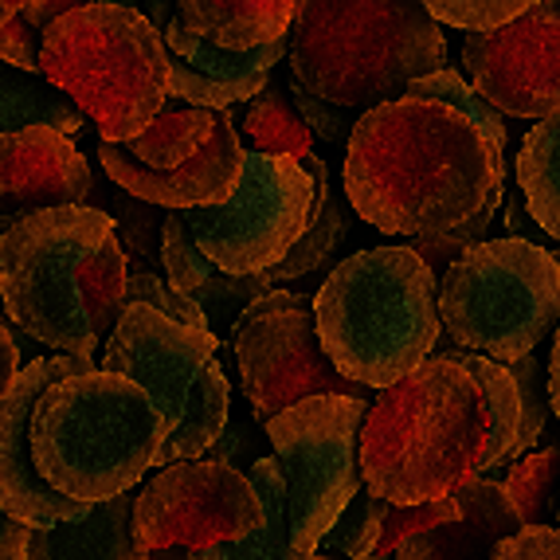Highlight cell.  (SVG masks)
<instances>
[{"instance_id": "obj_13", "label": "cell", "mask_w": 560, "mask_h": 560, "mask_svg": "<svg viewBox=\"0 0 560 560\" xmlns=\"http://www.w3.org/2000/svg\"><path fill=\"white\" fill-rule=\"evenodd\" d=\"M262 522V505L247 475L224 463H173L133 494V537L145 549L205 552L240 541Z\"/></svg>"}, {"instance_id": "obj_33", "label": "cell", "mask_w": 560, "mask_h": 560, "mask_svg": "<svg viewBox=\"0 0 560 560\" xmlns=\"http://www.w3.org/2000/svg\"><path fill=\"white\" fill-rule=\"evenodd\" d=\"M384 505H388L384 498H373L361 490V494L341 510V517L329 525L326 537H322L314 552H318V557H326V552H346L349 560H364L376 545V529H381Z\"/></svg>"}, {"instance_id": "obj_44", "label": "cell", "mask_w": 560, "mask_h": 560, "mask_svg": "<svg viewBox=\"0 0 560 560\" xmlns=\"http://www.w3.org/2000/svg\"><path fill=\"white\" fill-rule=\"evenodd\" d=\"M133 9L150 20L158 32H165L168 24H173V9H177V0H133Z\"/></svg>"}, {"instance_id": "obj_23", "label": "cell", "mask_w": 560, "mask_h": 560, "mask_svg": "<svg viewBox=\"0 0 560 560\" xmlns=\"http://www.w3.org/2000/svg\"><path fill=\"white\" fill-rule=\"evenodd\" d=\"M517 188L549 240H560V118L537 121L522 141L517 153Z\"/></svg>"}, {"instance_id": "obj_39", "label": "cell", "mask_w": 560, "mask_h": 560, "mask_svg": "<svg viewBox=\"0 0 560 560\" xmlns=\"http://www.w3.org/2000/svg\"><path fill=\"white\" fill-rule=\"evenodd\" d=\"M0 63L24 75H39V32H32L20 16L0 24Z\"/></svg>"}, {"instance_id": "obj_49", "label": "cell", "mask_w": 560, "mask_h": 560, "mask_svg": "<svg viewBox=\"0 0 560 560\" xmlns=\"http://www.w3.org/2000/svg\"><path fill=\"white\" fill-rule=\"evenodd\" d=\"M364 560H393V557H364Z\"/></svg>"}, {"instance_id": "obj_1", "label": "cell", "mask_w": 560, "mask_h": 560, "mask_svg": "<svg viewBox=\"0 0 560 560\" xmlns=\"http://www.w3.org/2000/svg\"><path fill=\"white\" fill-rule=\"evenodd\" d=\"M341 180L349 205L376 232L440 240L498 208L505 153L467 114L396 98L353 121Z\"/></svg>"}, {"instance_id": "obj_18", "label": "cell", "mask_w": 560, "mask_h": 560, "mask_svg": "<svg viewBox=\"0 0 560 560\" xmlns=\"http://www.w3.org/2000/svg\"><path fill=\"white\" fill-rule=\"evenodd\" d=\"M458 514L451 522L423 529L393 552V560H490V552L522 529L514 505L505 502L502 482L470 478L455 490Z\"/></svg>"}, {"instance_id": "obj_16", "label": "cell", "mask_w": 560, "mask_h": 560, "mask_svg": "<svg viewBox=\"0 0 560 560\" xmlns=\"http://www.w3.org/2000/svg\"><path fill=\"white\" fill-rule=\"evenodd\" d=\"M98 161L106 177L126 188L138 205L188 212V208H215L232 197L243 165V145L232 114H215L212 133L197 150V158H188L177 168H145L126 153V145H110V141L98 145Z\"/></svg>"}, {"instance_id": "obj_22", "label": "cell", "mask_w": 560, "mask_h": 560, "mask_svg": "<svg viewBox=\"0 0 560 560\" xmlns=\"http://www.w3.org/2000/svg\"><path fill=\"white\" fill-rule=\"evenodd\" d=\"M161 39H165V56L180 59L188 71H197V75L215 79V83H228V86H247V91H255V94L271 83V67L287 59V36L267 47H255V51H224V47L205 44V39L192 36L185 24L173 20V24L161 32Z\"/></svg>"}, {"instance_id": "obj_34", "label": "cell", "mask_w": 560, "mask_h": 560, "mask_svg": "<svg viewBox=\"0 0 560 560\" xmlns=\"http://www.w3.org/2000/svg\"><path fill=\"white\" fill-rule=\"evenodd\" d=\"M416 4L435 24H451L458 32H494L537 9L541 0H416Z\"/></svg>"}, {"instance_id": "obj_30", "label": "cell", "mask_w": 560, "mask_h": 560, "mask_svg": "<svg viewBox=\"0 0 560 560\" xmlns=\"http://www.w3.org/2000/svg\"><path fill=\"white\" fill-rule=\"evenodd\" d=\"M404 98H423V103H443V106H451V110L467 114V118L475 121V126H482V130L490 133V141H494V145L502 153H505V145H510V133H505V118L494 110V106H486L482 98H478V94L467 86V79H458V71H451V67H443V71H435V75L416 79V83H408Z\"/></svg>"}, {"instance_id": "obj_3", "label": "cell", "mask_w": 560, "mask_h": 560, "mask_svg": "<svg viewBox=\"0 0 560 560\" xmlns=\"http://www.w3.org/2000/svg\"><path fill=\"white\" fill-rule=\"evenodd\" d=\"M490 420L478 384L447 353H431L364 411L357 458L364 494L393 505L451 498L486 475Z\"/></svg>"}, {"instance_id": "obj_17", "label": "cell", "mask_w": 560, "mask_h": 560, "mask_svg": "<svg viewBox=\"0 0 560 560\" xmlns=\"http://www.w3.org/2000/svg\"><path fill=\"white\" fill-rule=\"evenodd\" d=\"M91 165L75 138L56 130H16L0 138V215L47 212V208H83L91 197Z\"/></svg>"}, {"instance_id": "obj_31", "label": "cell", "mask_w": 560, "mask_h": 560, "mask_svg": "<svg viewBox=\"0 0 560 560\" xmlns=\"http://www.w3.org/2000/svg\"><path fill=\"white\" fill-rule=\"evenodd\" d=\"M126 306H145L153 310V314H161L165 322H177V326L185 329H197V334H208L205 326V314H200L192 302L185 299V294H177V290L168 287L161 275H153L145 262H130L126 259V287H121V310Z\"/></svg>"}, {"instance_id": "obj_4", "label": "cell", "mask_w": 560, "mask_h": 560, "mask_svg": "<svg viewBox=\"0 0 560 560\" xmlns=\"http://www.w3.org/2000/svg\"><path fill=\"white\" fill-rule=\"evenodd\" d=\"M290 83L337 110H373L447 67L443 28L416 0H299Z\"/></svg>"}, {"instance_id": "obj_15", "label": "cell", "mask_w": 560, "mask_h": 560, "mask_svg": "<svg viewBox=\"0 0 560 560\" xmlns=\"http://www.w3.org/2000/svg\"><path fill=\"white\" fill-rule=\"evenodd\" d=\"M91 369H98V364L83 361V357H39V361L24 364L9 393L0 396V514H9L24 529H51V525L79 522L91 510V505L56 494L36 475L28 447L32 411H36L39 396L63 376L91 373Z\"/></svg>"}, {"instance_id": "obj_40", "label": "cell", "mask_w": 560, "mask_h": 560, "mask_svg": "<svg viewBox=\"0 0 560 560\" xmlns=\"http://www.w3.org/2000/svg\"><path fill=\"white\" fill-rule=\"evenodd\" d=\"M83 4H91V0H44V4H32V9L16 12V16L24 20L32 32H44L51 20H59V16H67V12L83 9Z\"/></svg>"}, {"instance_id": "obj_27", "label": "cell", "mask_w": 560, "mask_h": 560, "mask_svg": "<svg viewBox=\"0 0 560 560\" xmlns=\"http://www.w3.org/2000/svg\"><path fill=\"white\" fill-rule=\"evenodd\" d=\"M243 130L255 141V153L267 158H306L314 153V133L302 126V118L290 106L287 91L279 86H262L247 110H243Z\"/></svg>"}, {"instance_id": "obj_20", "label": "cell", "mask_w": 560, "mask_h": 560, "mask_svg": "<svg viewBox=\"0 0 560 560\" xmlns=\"http://www.w3.org/2000/svg\"><path fill=\"white\" fill-rule=\"evenodd\" d=\"M299 0H177L173 20L224 51H255L287 36Z\"/></svg>"}, {"instance_id": "obj_26", "label": "cell", "mask_w": 560, "mask_h": 560, "mask_svg": "<svg viewBox=\"0 0 560 560\" xmlns=\"http://www.w3.org/2000/svg\"><path fill=\"white\" fill-rule=\"evenodd\" d=\"M212 110L161 106V114L150 121V130H141L133 141H126V153L145 168H177L188 158H197V150L212 133Z\"/></svg>"}, {"instance_id": "obj_19", "label": "cell", "mask_w": 560, "mask_h": 560, "mask_svg": "<svg viewBox=\"0 0 560 560\" xmlns=\"http://www.w3.org/2000/svg\"><path fill=\"white\" fill-rule=\"evenodd\" d=\"M145 545L133 537V490L98 502L79 522L28 529L24 560H145Z\"/></svg>"}, {"instance_id": "obj_7", "label": "cell", "mask_w": 560, "mask_h": 560, "mask_svg": "<svg viewBox=\"0 0 560 560\" xmlns=\"http://www.w3.org/2000/svg\"><path fill=\"white\" fill-rule=\"evenodd\" d=\"M39 79L75 103L103 141L126 145L168 98L165 39L138 9L83 4L39 32Z\"/></svg>"}, {"instance_id": "obj_43", "label": "cell", "mask_w": 560, "mask_h": 560, "mask_svg": "<svg viewBox=\"0 0 560 560\" xmlns=\"http://www.w3.org/2000/svg\"><path fill=\"white\" fill-rule=\"evenodd\" d=\"M545 376H549V411L552 420L560 416V337H549V364H545Z\"/></svg>"}, {"instance_id": "obj_45", "label": "cell", "mask_w": 560, "mask_h": 560, "mask_svg": "<svg viewBox=\"0 0 560 560\" xmlns=\"http://www.w3.org/2000/svg\"><path fill=\"white\" fill-rule=\"evenodd\" d=\"M145 560H192V552L173 545V549H150L145 552Z\"/></svg>"}, {"instance_id": "obj_24", "label": "cell", "mask_w": 560, "mask_h": 560, "mask_svg": "<svg viewBox=\"0 0 560 560\" xmlns=\"http://www.w3.org/2000/svg\"><path fill=\"white\" fill-rule=\"evenodd\" d=\"M32 126L75 138L83 130V114L39 75H24V71H12V67L0 63V138L16 130H32Z\"/></svg>"}, {"instance_id": "obj_10", "label": "cell", "mask_w": 560, "mask_h": 560, "mask_svg": "<svg viewBox=\"0 0 560 560\" xmlns=\"http://www.w3.org/2000/svg\"><path fill=\"white\" fill-rule=\"evenodd\" d=\"M369 404L349 396H310L267 420V440L282 475L290 541L314 552L329 525L361 494L357 440Z\"/></svg>"}, {"instance_id": "obj_50", "label": "cell", "mask_w": 560, "mask_h": 560, "mask_svg": "<svg viewBox=\"0 0 560 560\" xmlns=\"http://www.w3.org/2000/svg\"><path fill=\"white\" fill-rule=\"evenodd\" d=\"M4 20H9V16H4V12H0V24H4Z\"/></svg>"}, {"instance_id": "obj_25", "label": "cell", "mask_w": 560, "mask_h": 560, "mask_svg": "<svg viewBox=\"0 0 560 560\" xmlns=\"http://www.w3.org/2000/svg\"><path fill=\"white\" fill-rule=\"evenodd\" d=\"M455 364H463L470 381L478 384L486 404V420H490V443H486V470L510 467V451L517 443V428H522V408H517V388L514 376L505 364H494L490 357L463 353V349H447ZM486 478V475H482Z\"/></svg>"}, {"instance_id": "obj_46", "label": "cell", "mask_w": 560, "mask_h": 560, "mask_svg": "<svg viewBox=\"0 0 560 560\" xmlns=\"http://www.w3.org/2000/svg\"><path fill=\"white\" fill-rule=\"evenodd\" d=\"M505 220H510V228H514V235H522L525 212H522V200H517V197H510V212H505Z\"/></svg>"}, {"instance_id": "obj_11", "label": "cell", "mask_w": 560, "mask_h": 560, "mask_svg": "<svg viewBox=\"0 0 560 560\" xmlns=\"http://www.w3.org/2000/svg\"><path fill=\"white\" fill-rule=\"evenodd\" d=\"M177 215L215 271H271L310 224V177L294 158L243 150L232 197L215 208H188Z\"/></svg>"}, {"instance_id": "obj_2", "label": "cell", "mask_w": 560, "mask_h": 560, "mask_svg": "<svg viewBox=\"0 0 560 560\" xmlns=\"http://www.w3.org/2000/svg\"><path fill=\"white\" fill-rule=\"evenodd\" d=\"M126 247L98 208H47L0 235V302L9 322L59 357L94 361L121 318Z\"/></svg>"}, {"instance_id": "obj_21", "label": "cell", "mask_w": 560, "mask_h": 560, "mask_svg": "<svg viewBox=\"0 0 560 560\" xmlns=\"http://www.w3.org/2000/svg\"><path fill=\"white\" fill-rule=\"evenodd\" d=\"M247 482L255 486L262 505V522L240 541L212 545L205 552H192V560H314V552H302L290 541L287 498H282V475L275 458H255L247 470Z\"/></svg>"}, {"instance_id": "obj_38", "label": "cell", "mask_w": 560, "mask_h": 560, "mask_svg": "<svg viewBox=\"0 0 560 560\" xmlns=\"http://www.w3.org/2000/svg\"><path fill=\"white\" fill-rule=\"evenodd\" d=\"M490 560H560V533L552 525H522L490 552Z\"/></svg>"}, {"instance_id": "obj_5", "label": "cell", "mask_w": 560, "mask_h": 560, "mask_svg": "<svg viewBox=\"0 0 560 560\" xmlns=\"http://www.w3.org/2000/svg\"><path fill=\"white\" fill-rule=\"evenodd\" d=\"M440 282L408 247L341 259L310 299L322 353L357 388L384 393L440 349Z\"/></svg>"}, {"instance_id": "obj_48", "label": "cell", "mask_w": 560, "mask_h": 560, "mask_svg": "<svg viewBox=\"0 0 560 560\" xmlns=\"http://www.w3.org/2000/svg\"><path fill=\"white\" fill-rule=\"evenodd\" d=\"M91 4H121V9H133V0H91Z\"/></svg>"}, {"instance_id": "obj_6", "label": "cell", "mask_w": 560, "mask_h": 560, "mask_svg": "<svg viewBox=\"0 0 560 560\" xmlns=\"http://www.w3.org/2000/svg\"><path fill=\"white\" fill-rule=\"evenodd\" d=\"M28 447L36 475L79 505L138 490L161 447V416L126 376H63L36 400Z\"/></svg>"}, {"instance_id": "obj_29", "label": "cell", "mask_w": 560, "mask_h": 560, "mask_svg": "<svg viewBox=\"0 0 560 560\" xmlns=\"http://www.w3.org/2000/svg\"><path fill=\"white\" fill-rule=\"evenodd\" d=\"M271 290L275 287H271V279H267V271H259V275L215 271V275H208L197 290H188L185 299L205 314L208 334L224 346V341H232V329H235V322L243 318V310L252 306V302H259L262 294H271Z\"/></svg>"}, {"instance_id": "obj_36", "label": "cell", "mask_w": 560, "mask_h": 560, "mask_svg": "<svg viewBox=\"0 0 560 560\" xmlns=\"http://www.w3.org/2000/svg\"><path fill=\"white\" fill-rule=\"evenodd\" d=\"M161 262H165V271H168V287L177 290V294L197 290L208 275H215L212 262L197 252V243L188 240L177 212H168L165 220H161Z\"/></svg>"}, {"instance_id": "obj_37", "label": "cell", "mask_w": 560, "mask_h": 560, "mask_svg": "<svg viewBox=\"0 0 560 560\" xmlns=\"http://www.w3.org/2000/svg\"><path fill=\"white\" fill-rule=\"evenodd\" d=\"M290 106H294V114L302 118V126H306L310 133H322L326 141H346L349 130H353V114L349 110H337V106L329 103H318V98H310V94H302L299 86H294V94H287Z\"/></svg>"}, {"instance_id": "obj_8", "label": "cell", "mask_w": 560, "mask_h": 560, "mask_svg": "<svg viewBox=\"0 0 560 560\" xmlns=\"http://www.w3.org/2000/svg\"><path fill=\"white\" fill-rule=\"evenodd\" d=\"M215 349L212 334L165 322L145 306H126L114 322L98 369L133 381L158 408L161 447L153 470L200 458L228 428L232 388Z\"/></svg>"}, {"instance_id": "obj_42", "label": "cell", "mask_w": 560, "mask_h": 560, "mask_svg": "<svg viewBox=\"0 0 560 560\" xmlns=\"http://www.w3.org/2000/svg\"><path fill=\"white\" fill-rule=\"evenodd\" d=\"M24 545H28V529L9 514H0V560H24Z\"/></svg>"}, {"instance_id": "obj_14", "label": "cell", "mask_w": 560, "mask_h": 560, "mask_svg": "<svg viewBox=\"0 0 560 560\" xmlns=\"http://www.w3.org/2000/svg\"><path fill=\"white\" fill-rule=\"evenodd\" d=\"M463 67L470 91L502 118H557L560 110V12L541 0L494 32H467Z\"/></svg>"}, {"instance_id": "obj_47", "label": "cell", "mask_w": 560, "mask_h": 560, "mask_svg": "<svg viewBox=\"0 0 560 560\" xmlns=\"http://www.w3.org/2000/svg\"><path fill=\"white\" fill-rule=\"evenodd\" d=\"M32 4H44V0H0V12H4V16H16V12L32 9Z\"/></svg>"}, {"instance_id": "obj_35", "label": "cell", "mask_w": 560, "mask_h": 560, "mask_svg": "<svg viewBox=\"0 0 560 560\" xmlns=\"http://www.w3.org/2000/svg\"><path fill=\"white\" fill-rule=\"evenodd\" d=\"M458 514L455 498H440V502H420V505H384L381 529H376V545L369 557H393L408 537L423 529H435V525L451 522Z\"/></svg>"}, {"instance_id": "obj_41", "label": "cell", "mask_w": 560, "mask_h": 560, "mask_svg": "<svg viewBox=\"0 0 560 560\" xmlns=\"http://www.w3.org/2000/svg\"><path fill=\"white\" fill-rule=\"evenodd\" d=\"M16 376H20V346L16 337H12V329L4 326V318H0V396L9 393Z\"/></svg>"}, {"instance_id": "obj_12", "label": "cell", "mask_w": 560, "mask_h": 560, "mask_svg": "<svg viewBox=\"0 0 560 560\" xmlns=\"http://www.w3.org/2000/svg\"><path fill=\"white\" fill-rule=\"evenodd\" d=\"M232 341L243 396L259 423L275 420L279 411L310 396H349V400L373 396L369 388H357L346 376H337L329 357L322 353L310 294L299 290H271L252 302L235 322Z\"/></svg>"}, {"instance_id": "obj_9", "label": "cell", "mask_w": 560, "mask_h": 560, "mask_svg": "<svg viewBox=\"0 0 560 560\" xmlns=\"http://www.w3.org/2000/svg\"><path fill=\"white\" fill-rule=\"evenodd\" d=\"M435 310L463 353L514 364L557 334L560 262L533 240H482L443 271Z\"/></svg>"}, {"instance_id": "obj_28", "label": "cell", "mask_w": 560, "mask_h": 560, "mask_svg": "<svg viewBox=\"0 0 560 560\" xmlns=\"http://www.w3.org/2000/svg\"><path fill=\"white\" fill-rule=\"evenodd\" d=\"M557 467H560L557 447L533 451V455L510 463L502 494L505 502L514 505V514L522 525H552V517H557Z\"/></svg>"}, {"instance_id": "obj_32", "label": "cell", "mask_w": 560, "mask_h": 560, "mask_svg": "<svg viewBox=\"0 0 560 560\" xmlns=\"http://www.w3.org/2000/svg\"><path fill=\"white\" fill-rule=\"evenodd\" d=\"M505 369L514 376L517 408H522V428H517V443H514V451H510V463H514V458H525L537 447V440H541L545 428L552 423V411H549V404H545V384H541L545 364H541V357H537V349L517 357V361L505 364Z\"/></svg>"}]
</instances>
